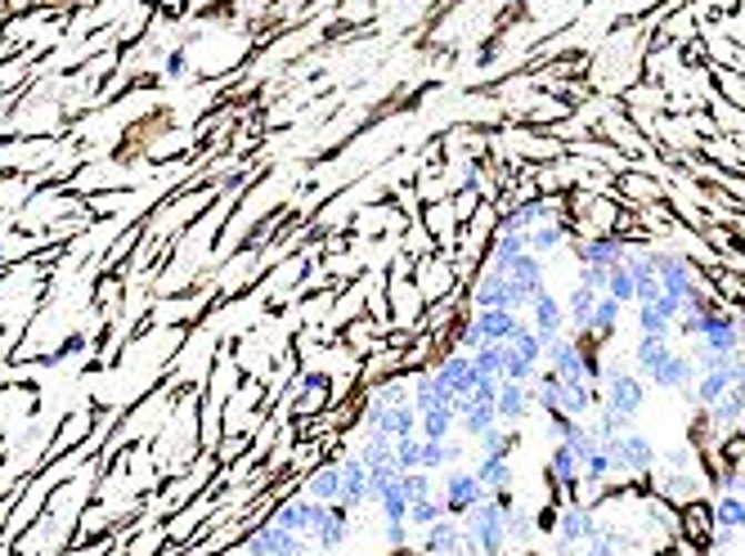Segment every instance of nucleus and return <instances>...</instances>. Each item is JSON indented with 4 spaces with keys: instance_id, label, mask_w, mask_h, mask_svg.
I'll list each match as a JSON object with an SVG mask.
<instances>
[{
    "instance_id": "423d86ee",
    "label": "nucleus",
    "mask_w": 745,
    "mask_h": 556,
    "mask_svg": "<svg viewBox=\"0 0 745 556\" xmlns=\"http://www.w3.org/2000/svg\"><path fill=\"white\" fill-rule=\"evenodd\" d=\"M338 467H342V507L355 516V512H364L369 503H373V485H369V467H364V458L360 454H338Z\"/></svg>"
},
{
    "instance_id": "1a4fd4ad",
    "label": "nucleus",
    "mask_w": 745,
    "mask_h": 556,
    "mask_svg": "<svg viewBox=\"0 0 745 556\" xmlns=\"http://www.w3.org/2000/svg\"><path fill=\"white\" fill-rule=\"evenodd\" d=\"M463 547H467V534H463V520H459V516H445V520H436L432 529L417 534V552H422V556H459Z\"/></svg>"
},
{
    "instance_id": "39448f33",
    "label": "nucleus",
    "mask_w": 745,
    "mask_h": 556,
    "mask_svg": "<svg viewBox=\"0 0 745 556\" xmlns=\"http://www.w3.org/2000/svg\"><path fill=\"white\" fill-rule=\"evenodd\" d=\"M436 498L445 503L450 516H463L476 498H485V489H481V481H476L472 467H445V472H441V485H436Z\"/></svg>"
},
{
    "instance_id": "0eeeda50",
    "label": "nucleus",
    "mask_w": 745,
    "mask_h": 556,
    "mask_svg": "<svg viewBox=\"0 0 745 556\" xmlns=\"http://www.w3.org/2000/svg\"><path fill=\"white\" fill-rule=\"evenodd\" d=\"M593 534H597V512H593L588 503L571 498L566 507H557V529H553V538H562L566 547H584Z\"/></svg>"
},
{
    "instance_id": "6e6552de",
    "label": "nucleus",
    "mask_w": 745,
    "mask_h": 556,
    "mask_svg": "<svg viewBox=\"0 0 745 556\" xmlns=\"http://www.w3.org/2000/svg\"><path fill=\"white\" fill-rule=\"evenodd\" d=\"M544 481H548V489L562 494V498H575V494H580V458L571 454V444H566V439H557L553 449H548Z\"/></svg>"
},
{
    "instance_id": "ddd939ff",
    "label": "nucleus",
    "mask_w": 745,
    "mask_h": 556,
    "mask_svg": "<svg viewBox=\"0 0 745 556\" xmlns=\"http://www.w3.org/2000/svg\"><path fill=\"white\" fill-rule=\"evenodd\" d=\"M310 512H314V498L296 489V494H288L283 503H274L270 520H279L283 529H292V534H301V538H305V529H310Z\"/></svg>"
},
{
    "instance_id": "f8f14e48",
    "label": "nucleus",
    "mask_w": 745,
    "mask_h": 556,
    "mask_svg": "<svg viewBox=\"0 0 745 556\" xmlns=\"http://www.w3.org/2000/svg\"><path fill=\"white\" fill-rule=\"evenodd\" d=\"M301 494H310L314 503H342V467H338V458H329V463H319L314 472H305Z\"/></svg>"
},
{
    "instance_id": "6ab92c4d",
    "label": "nucleus",
    "mask_w": 745,
    "mask_h": 556,
    "mask_svg": "<svg viewBox=\"0 0 745 556\" xmlns=\"http://www.w3.org/2000/svg\"><path fill=\"white\" fill-rule=\"evenodd\" d=\"M395 467H400V472H417V467H422V435L395 439Z\"/></svg>"
},
{
    "instance_id": "a211bd4d",
    "label": "nucleus",
    "mask_w": 745,
    "mask_h": 556,
    "mask_svg": "<svg viewBox=\"0 0 745 556\" xmlns=\"http://www.w3.org/2000/svg\"><path fill=\"white\" fill-rule=\"evenodd\" d=\"M540 529H535V520H530V512H521V507H507V543H516V547H525L530 538H535Z\"/></svg>"
},
{
    "instance_id": "7ed1b4c3",
    "label": "nucleus",
    "mask_w": 745,
    "mask_h": 556,
    "mask_svg": "<svg viewBox=\"0 0 745 556\" xmlns=\"http://www.w3.org/2000/svg\"><path fill=\"white\" fill-rule=\"evenodd\" d=\"M351 512L342 503H314L310 512V529H305V543L314 547V556H338L351 547Z\"/></svg>"
},
{
    "instance_id": "4468645a",
    "label": "nucleus",
    "mask_w": 745,
    "mask_h": 556,
    "mask_svg": "<svg viewBox=\"0 0 745 556\" xmlns=\"http://www.w3.org/2000/svg\"><path fill=\"white\" fill-rule=\"evenodd\" d=\"M709 512H714V525H718V529H736V534H745V498H741V494L718 489L714 503H709Z\"/></svg>"
},
{
    "instance_id": "f3484780",
    "label": "nucleus",
    "mask_w": 745,
    "mask_h": 556,
    "mask_svg": "<svg viewBox=\"0 0 745 556\" xmlns=\"http://www.w3.org/2000/svg\"><path fill=\"white\" fill-rule=\"evenodd\" d=\"M400 489H404L409 503L436 498V476H432V472H422V467H417V472H404V476H400Z\"/></svg>"
},
{
    "instance_id": "412c9836",
    "label": "nucleus",
    "mask_w": 745,
    "mask_h": 556,
    "mask_svg": "<svg viewBox=\"0 0 745 556\" xmlns=\"http://www.w3.org/2000/svg\"><path fill=\"white\" fill-rule=\"evenodd\" d=\"M162 10H167V14H180V10H184V0H162Z\"/></svg>"
},
{
    "instance_id": "dca6fc26",
    "label": "nucleus",
    "mask_w": 745,
    "mask_h": 556,
    "mask_svg": "<svg viewBox=\"0 0 745 556\" xmlns=\"http://www.w3.org/2000/svg\"><path fill=\"white\" fill-rule=\"evenodd\" d=\"M445 503L441 498H422V503H409V529L422 534V529H432L436 520H445Z\"/></svg>"
},
{
    "instance_id": "20e7f679",
    "label": "nucleus",
    "mask_w": 745,
    "mask_h": 556,
    "mask_svg": "<svg viewBox=\"0 0 745 556\" xmlns=\"http://www.w3.org/2000/svg\"><path fill=\"white\" fill-rule=\"evenodd\" d=\"M243 556H314V547L301 538V534H292V529H283L279 520H256V525H248V534H243Z\"/></svg>"
},
{
    "instance_id": "9b49d317",
    "label": "nucleus",
    "mask_w": 745,
    "mask_h": 556,
    "mask_svg": "<svg viewBox=\"0 0 745 556\" xmlns=\"http://www.w3.org/2000/svg\"><path fill=\"white\" fill-rule=\"evenodd\" d=\"M494 413H499L503 426H521L530 413H535V391H530V382H499Z\"/></svg>"
},
{
    "instance_id": "aec40b11",
    "label": "nucleus",
    "mask_w": 745,
    "mask_h": 556,
    "mask_svg": "<svg viewBox=\"0 0 745 556\" xmlns=\"http://www.w3.org/2000/svg\"><path fill=\"white\" fill-rule=\"evenodd\" d=\"M445 467H450V458H445V439H422V472L441 476Z\"/></svg>"
},
{
    "instance_id": "2eb2a0df",
    "label": "nucleus",
    "mask_w": 745,
    "mask_h": 556,
    "mask_svg": "<svg viewBox=\"0 0 745 556\" xmlns=\"http://www.w3.org/2000/svg\"><path fill=\"white\" fill-rule=\"evenodd\" d=\"M678 529H683L687 538L705 543V538L714 534V512H709L705 503H696V507H683V516H678Z\"/></svg>"
},
{
    "instance_id": "9d476101",
    "label": "nucleus",
    "mask_w": 745,
    "mask_h": 556,
    "mask_svg": "<svg viewBox=\"0 0 745 556\" xmlns=\"http://www.w3.org/2000/svg\"><path fill=\"white\" fill-rule=\"evenodd\" d=\"M472 472H476V481H481V489H485V494H494L499 503H507V507H512V485H516L512 458H503V454H481Z\"/></svg>"
},
{
    "instance_id": "f03ea898",
    "label": "nucleus",
    "mask_w": 745,
    "mask_h": 556,
    "mask_svg": "<svg viewBox=\"0 0 745 556\" xmlns=\"http://www.w3.org/2000/svg\"><path fill=\"white\" fill-rule=\"evenodd\" d=\"M602 449L611 458V472L615 476H652L661 467V449H656V439L643 435V431H620V435H606L602 439Z\"/></svg>"
},
{
    "instance_id": "f257e3e1",
    "label": "nucleus",
    "mask_w": 745,
    "mask_h": 556,
    "mask_svg": "<svg viewBox=\"0 0 745 556\" xmlns=\"http://www.w3.org/2000/svg\"><path fill=\"white\" fill-rule=\"evenodd\" d=\"M459 520H463L467 543H472L481 556H503V552H507V503H499L494 494L476 498Z\"/></svg>"
}]
</instances>
